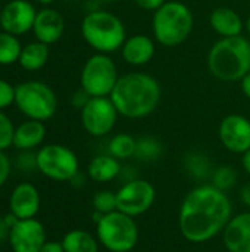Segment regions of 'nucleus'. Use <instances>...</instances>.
Here are the masks:
<instances>
[{"mask_svg": "<svg viewBox=\"0 0 250 252\" xmlns=\"http://www.w3.org/2000/svg\"><path fill=\"white\" fill-rule=\"evenodd\" d=\"M231 214L233 207L225 192L212 185H200L183 199L178 227L189 242L203 244L224 232Z\"/></svg>", "mask_w": 250, "mask_h": 252, "instance_id": "f257e3e1", "label": "nucleus"}, {"mask_svg": "<svg viewBox=\"0 0 250 252\" xmlns=\"http://www.w3.org/2000/svg\"><path fill=\"white\" fill-rule=\"evenodd\" d=\"M109 97L121 117L140 120L155 112L162 97V89L159 81L149 74L128 72L119 75Z\"/></svg>", "mask_w": 250, "mask_h": 252, "instance_id": "f03ea898", "label": "nucleus"}, {"mask_svg": "<svg viewBox=\"0 0 250 252\" xmlns=\"http://www.w3.org/2000/svg\"><path fill=\"white\" fill-rule=\"evenodd\" d=\"M208 69L225 83L242 81L250 72V41L243 35L222 37L208 53Z\"/></svg>", "mask_w": 250, "mask_h": 252, "instance_id": "7ed1b4c3", "label": "nucleus"}, {"mask_svg": "<svg viewBox=\"0 0 250 252\" xmlns=\"http://www.w3.org/2000/svg\"><path fill=\"white\" fill-rule=\"evenodd\" d=\"M81 35L96 53L111 55L122 47L127 40V30L119 16L97 9L88 12L83 18Z\"/></svg>", "mask_w": 250, "mask_h": 252, "instance_id": "20e7f679", "label": "nucleus"}, {"mask_svg": "<svg viewBox=\"0 0 250 252\" xmlns=\"http://www.w3.org/2000/svg\"><path fill=\"white\" fill-rule=\"evenodd\" d=\"M194 27V18L190 7L181 1L167 0L153 12L152 31L155 40L165 47H175L184 43Z\"/></svg>", "mask_w": 250, "mask_h": 252, "instance_id": "39448f33", "label": "nucleus"}, {"mask_svg": "<svg viewBox=\"0 0 250 252\" xmlns=\"http://www.w3.org/2000/svg\"><path fill=\"white\" fill-rule=\"evenodd\" d=\"M97 241L111 252L133 251L139 242V227L134 217L121 211L103 214L96 223Z\"/></svg>", "mask_w": 250, "mask_h": 252, "instance_id": "423d86ee", "label": "nucleus"}, {"mask_svg": "<svg viewBox=\"0 0 250 252\" xmlns=\"http://www.w3.org/2000/svg\"><path fill=\"white\" fill-rule=\"evenodd\" d=\"M15 105L27 118L46 123L57 111V97L49 84L28 80L16 86Z\"/></svg>", "mask_w": 250, "mask_h": 252, "instance_id": "0eeeda50", "label": "nucleus"}, {"mask_svg": "<svg viewBox=\"0 0 250 252\" xmlns=\"http://www.w3.org/2000/svg\"><path fill=\"white\" fill-rule=\"evenodd\" d=\"M118 78L119 74L113 59L105 53H94L85 61L80 83L90 97H105L111 96Z\"/></svg>", "mask_w": 250, "mask_h": 252, "instance_id": "6e6552de", "label": "nucleus"}, {"mask_svg": "<svg viewBox=\"0 0 250 252\" xmlns=\"http://www.w3.org/2000/svg\"><path fill=\"white\" fill-rule=\"evenodd\" d=\"M37 171L55 182H71L80 173V162L68 146L50 143L37 151Z\"/></svg>", "mask_w": 250, "mask_h": 252, "instance_id": "1a4fd4ad", "label": "nucleus"}, {"mask_svg": "<svg viewBox=\"0 0 250 252\" xmlns=\"http://www.w3.org/2000/svg\"><path fill=\"white\" fill-rule=\"evenodd\" d=\"M118 117L119 114L109 96L90 97L81 109V124L93 137H103L109 134L113 130Z\"/></svg>", "mask_w": 250, "mask_h": 252, "instance_id": "9d476101", "label": "nucleus"}, {"mask_svg": "<svg viewBox=\"0 0 250 252\" xmlns=\"http://www.w3.org/2000/svg\"><path fill=\"white\" fill-rule=\"evenodd\" d=\"M156 199V190L153 185L143 179H133L122 185L116 192L118 211L137 217L147 213Z\"/></svg>", "mask_w": 250, "mask_h": 252, "instance_id": "9b49d317", "label": "nucleus"}, {"mask_svg": "<svg viewBox=\"0 0 250 252\" xmlns=\"http://www.w3.org/2000/svg\"><path fill=\"white\" fill-rule=\"evenodd\" d=\"M37 12L28 0H10L0 9V28L16 37L24 35L32 31Z\"/></svg>", "mask_w": 250, "mask_h": 252, "instance_id": "f8f14e48", "label": "nucleus"}, {"mask_svg": "<svg viewBox=\"0 0 250 252\" xmlns=\"http://www.w3.org/2000/svg\"><path fill=\"white\" fill-rule=\"evenodd\" d=\"M222 146L233 154H245L250 149V120L240 114L227 115L218 128Z\"/></svg>", "mask_w": 250, "mask_h": 252, "instance_id": "ddd939ff", "label": "nucleus"}, {"mask_svg": "<svg viewBox=\"0 0 250 252\" xmlns=\"http://www.w3.org/2000/svg\"><path fill=\"white\" fill-rule=\"evenodd\" d=\"M46 229L37 219L19 220L9 233L7 244L12 252H40L46 244Z\"/></svg>", "mask_w": 250, "mask_h": 252, "instance_id": "4468645a", "label": "nucleus"}, {"mask_svg": "<svg viewBox=\"0 0 250 252\" xmlns=\"http://www.w3.org/2000/svg\"><path fill=\"white\" fill-rule=\"evenodd\" d=\"M41 207L38 189L31 183L16 185L9 196V213L19 220L35 219Z\"/></svg>", "mask_w": 250, "mask_h": 252, "instance_id": "2eb2a0df", "label": "nucleus"}, {"mask_svg": "<svg viewBox=\"0 0 250 252\" xmlns=\"http://www.w3.org/2000/svg\"><path fill=\"white\" fill-rule=\"evenodd\" d=\"M63 31H65V19L60 15V12L49 6L37 12L32 32L38 41L49 46L55 44L62 38Z\"/></svg>", "mask_w": 250, "mask_h": 252, "instance_id": "dca6fc26", "label": "nucleus"}, {"mask_svg": "<svg viewBox=\"0 0 250 252\" xmlns=\"http://www.w3.org/2000/svg\"><path fill=\"white\" fill-rule=\"evenodd\" d=\"M228 252H250V211L233 216L222 232Z\"/></svg>", "mask_w": 250, "mask_h": 252, "instance_id": "f3484780", "label": "nucleus"}, {"mask_svg": "<svg viewBox=\"0 0 250 252\" xmlns=\"http://www.w3.org/2000/svg\"><path fill=\"white\" fill-rule=\"evenodd\" d=\"M156 53V46L152 37L144 34H134L127 38L121 47L122 59L133 66H143L149 63Z\"/></svg>", "mask_w": 250, "mask_h": 252, "instance_id": "a211bd4d", "label": "nucleus"}, {"mask_svg": "<svg viewBox=\"0 0 250 252\" xmlns=\"http://www.w3.org/2000/svg\"><path fill=\"white\" fill-rule=\"evenodd\" d=\"M209 24L211 28L221 37L242 35V31L245 28V22L242 21V16L234 9L227 6L214 9L209 15Z\"/></svg>", "mask_w": 250, "mask_h": 252, "instance_id": "6ab92c4d", "label": "nucleus"}, {"mask_svg": "<svg viewBox=\"0 0 250 252\" xmlns=\"http://www.w3.org/2000/svg\"><path fill=\"white\" fill-rule=\"evenodd\" d=\"M46 139V127L43 121L25 120L15 127L13 146L18 151H32L38 148Z\"/></svg>", "mask_w": 250, "mask_h": 252, "instance_id": "aec40b11", "label": "nucleus"}, {"mask_svg": "<svg viewBox=\"0 0 250 252\" xmlns=\"http://www.w3.org/2000/svg\"><path fill=\"white\" fill-rule=\"evenodd\" d=\"M88 177L97 183H108L115 180L121 173V164L119 159L112 157L111 154H102L96 155L88 167H87Z\"/></svg>", "mask_w": 250, "mask_h": 252, "instance_id": "412c9836", "label": "nucleus"}, {"mask_svg": "<svg viewBox=\"0 0 250 252\" xmlns=\"http://www.w3.org/2000/svg\"><path fill=\"white\" fill-rule=\"evenodd\" d=\"M49 58H50L49 44H44V43L35 40V41H31V43L22 46L18 63L25 71H38L47 63Z\"/></svg>", "mask_w": 250, "mask_h": 252, "instance_id": "4be33fe9", "label": "nucleus"}, {"mask_svg": "<svg viewBox=\"0 0 250 252\" xmlns=\"http://www.w3.org/2000/svg\"><path fill=\"white\" fill-rule=\"evenodd\" d=\"M60 242L65 252H99V241L81 229L69 230Z\"/></svg>", "mask_w": 250, "mask_h": 252, "instance_id": "5701e85b", "label": "nucleus"}, {"mask_svg": "<svg viewBox=\"0 0 250 252\" xmlns=\"http://www.w3.org/2000/svg\"><path fill=\"white\" fill-rule=\"evenodd\" d=\"M22 50V44L19 37L9 34L6 31H0V65L7 66L16 63L19 61V55Z\"/></svg>", "mask_w": 250, "mask_h": 252, "instance_id": "b1692460", "label": "nucleus"}, {"mask_svg": "<svg viewBox=\"0 0 250 252\" xmlns=\"http://www.w3.org/2000/svg\"><path fill=\"white\" fill-rule=\"evenodd\" d=\"M136 143L137 139H134L131 134L119 133L111 139L108 145V151L116 159H128L136 154Z\"/></svg>", "mask_w": 250, "mask_h": 252, "instance_id": "393cba45", "label": "nucleus"}, {"mask_svg": "<svg viewBox=\"0 0 250 252\" xmlns=\"http://www.w3.org/2000/svg\"><path fill=\"white\" fill-rule=\"evenodd\" d=\"M161 155H162V143L158 139L152 136H143L137 139L134 158L143 162H153L159 159Z\"/></svg>", "mask_w": 250, "mask_h": 252, "instance_id": "a878e982", "label": "nucleus"}, {"mask_svg": "<svg viewBox=\"0 0 250 252\" xmlns=\"http://www.w3.org/2000/svg\"><path fill=\"white\" fill-rule=\"evenodd\" d=\"M186 170L189 174H192L197 180H206L208 177H212L211 171V162L203 154H190L186 158Z\"/></svg>", "mask_w": 250, "mask_h": 252, "instance_id": "bb28decb", "label": "nucleus"}, {"mask_svg": "<svg viewBox=\"0 0 250 252\" xmlns=\"http://www.w3.org/2000/svg\"><path fill=\"white\" fill-rule=\"evenodd\" d=\"M212 186H215L217 189L225 192L228 189H231L236 182H237V173L233 167L230 165H222L218 167L217 170H214L212 173Z\"/></svg>", "mask_w": 250, "mask_h": 252, "instance_id": "cd10ccee", "label": "nucleus"}, {"mask_svg": "<svg viewBox=\"0 0 250 252\" xmlns=\"http://www.w3.org/2000/svg\"><path fill=\"white\" fill-rule=\"evenodd\" d=\"M93 208L96 213L109 214L116 211V192L112 190H99L93 196Z\"/></svg>", "mask_w": 250, "mask_h": 252, "instance_id": "c85d7f7f", "label": "nucleus"}, {"mask_svg": "<svg viewBox=\"0 0 250 252\" xmlns=\"http://www.w3.org/2000/svg\"><path fill=\"white\" fill-rule=\"evenodd\" d=\"M13 134H15V126L12 120L3 111H0V151L1 152L13 146Z\"/></svg>", "mask_w": 250, "mask_h": 252, "instance_id": "c756f323", "label": "nucleus"}, {"mask_svg": "<svg viewBox=\"0 0 250 252\" xmlns=\"http://www.w3.org/2000/svg\"><path fill=\"white\" fill-rule=\"evenodd\" d=\"M15 92L16 87H13L9 81L0 78V111H4L15 103Z\"/></svg>", "mask_w": 250, "mask_h": 252, "instance_id": "7c9ffc66", "label": "nucleus"}, {"mask_svg": "<svg viewBox=\"0 0 250 252\" xmlns=\"http://www.w3.org/2000/svg\"><path fill=\"white\" fill-rule=\"evenodd\" d=\"M15 165L25 173L37 170V152L32 154L31 151H21V154L16 157Z\"/></svg>", "mask_w": 250, "mask_h": 252, "instance_id": "2f4dec72", "label": "nucleus"}, {"mask_svg": "<svg viewBox=\"0 0 250 252\" xmlns=\"http://www.w3.org/2000/svg\"><path fill=\"white\" fill-rule=\"evenodd\" d=\"M10 170H12L10 159L7 158V155L4 152L0 151V189L6 185V182L10 176Z\"/></svg>", "mask_w": 250, "mask_h": 252, "instance_id": "473e14b6", "label": "nucleus"}, {"mask_svg": "<svg viewBox=\"0 0 250 252\" xmlns=\"http://www.w3.org/2000/svg\"><path fill=\"white\" fill-rule=\"evenodd\" d=\"M88 99H90V96L83 90V89H80V90H77L74 94H72V105L75 106V108H78L80 111L84 108V105L88 102Z\"/></svg>", "mask_w": 250, "mask_h": 252, "instance_id": "72a5a7b5", "label": "nucleus"}, {"mask_svg": "<svg viewBox=\"0 0 250 252\" xmlns=\"http://www.w3.org/2000/svg\"><path fill=\"white\" fill-rule=\"evenodd\" d=\"M165 1H167V0H134V3H136L139 7H141V9H144V10H152V12L158 10Z\"/></svg>", "mask_w": 250, "mask_h": 252, "instance_id": "f704fd0d", "label": "nucleus"}, {"mask_svg": "<svg viewBox=\"0 0 250 252\" xmlns=\"http://www.w3.org/2000/svg\"><path fill=\"white\" fill-rule=\"evenodd\" d=\"M40 252H65L62 242L56 241H46V244L41 247Z\"/></svg>", "mask_w": 250, "mask_h": 252, "instance_id": "c9c22d12", "label": "nucleus"}, {"mask_svg": "<svg viewBox=\"0 0 250 252\" xmlns=\"http://www.w3.org/2000/svg\"><path fill=\"white\" fill-rule=\"evenodd\" d=\"M9 233H10V227L7 226V223L4 221V219L0 217V245L4 244V242H7Z\"/></svg>", "mask_w": 250, "mask_h": 252, "instance_id": "e433bc0d", "label": "nucleus"}, {"mask_svg": "<svg viewBox=\"0 0 250 252\" xmlns=\"http://www.w3.org/2000/svg\"><path fill=\"white\" fill-rule=\"evenodd\" d=\"M240 84H242V92H243V94L250 100V72L249 74H246V75L242 78Z\"/></svg>", "mask_w": 250, "mask_h": 252, "instance_id": "4c0bfd02", "label": "nucleus"}, {"mask_svg": "<svg viewBox=\"0 0 250 252\" xmlns=\"http://www.w3.org/2000/svg\"><path fill=\"white\" fill-rule=\"evenodd\" d=\"M242 201L246 207L250 208V183H248L243 189H242Z\"/></svg>", "mask_w": 250, "mask_h": 252, "instance_id": "58836bf2", "label": "nucleus"}, {"mask_svg": "<svg viewBox=\"0 0 250 252\" xmlns=\"http://www.w3.org/2000/svg\"><path fill=\"white\" fill-rule=\"evenodd\" d=\"M242 165H243V170L250 176V149L248 152L243 154V158H242Z\"/></svg>", "mask_w": 250, "mask_h": 252, "instance_id": "ea45409f", "label": "nucleus"}, {"mask_svg": "<svg viewBox=\"0 0 250 252\" xmlns=\"http://www.w3.org/2000/svg\"><path fill=\"white\" fill-rule=\"evenodd\" d=\"M37 3H40L41 6H50L52 3H55L56 0H35Z\"/></svg>", "mask_w": 250, "mask_h": 252, "instance_id": "a19ab883", "label": "nucleus"}, {"mask_svg": "<svg viewBox=\"0 0 250 252\" xmlns=\"http://www.w3.org/2000/svg\"><path fill=\"white\" fill-rule=\"evenodd\" d=\"M245 28H246V31H248V34H249L250 37V15L249 18L246 19V22H245Z\"/></svg>", "mask_w": 250, "mask_h": 252, "instance_id": "79ce46f5", "label": "nucleus"}, {"mask_svg": "<svg viewBox=\"0 0 250 252\" xmlns=\"http://www.w3.org/2000/svg\"><path fill=\"white\" fill-rule=\"evenodd\" d=\"M100 1H105V3H112V1H118V0H100Z\"/></svg>", "mask_w": 250, "mask_h": 252, "instance_id": "37998d69", "label": "nucleus"}, {"mask_svg": "<svg viewBox=\"0 0 250 252\" xmlns=\"http://www.w3.org/2000/svg\"><path fill=\"white\" fill-rule=\"evenodd\" d=\"M225 252H228V251H225Z\"/></svg>", "mask_w": 250, "mask_h": 252, "instance_id": "c03bdc74", "label": "nucleus"}]
</instances>
